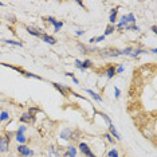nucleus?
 <instances>
[{
	"label": "nucleus",
	"mask_w": 157,
	"mask_h": 157,
	"mask_svg": "<svg viewBox=\"0 0 157 157\" xmlns=\"http://www.w3.org/2000/svg\"><path fill=\"white\" fill-rule=\"evenodd\" d=\"M9 149V137H0V153H7Z\"/></svg>",
	"instance_id": "f257e3e1"
},
{
	"label": "nucleus",
	"mask_w": 157,
	"mask_h": 157,
	"mask_svg": "<svg viewBox=\"0 0 157 157\" xmlns=\"http://www.w3.org/2000/svg\"><path fill=\"white\" fill-rule=\"evenodd\" d=\"M16 149H18V153H19V155H22L23 157L34 156V150H31L30 148H27L26 145H19Z\"/></svg>",
	"instance_id": "f03ea898"
},
{
	"label": "nucleus",
	"mask_w": 157,
	"mask_h": 157,
	"mask_svg": "<svg viewBox=\"0 0 157 157\" xmlns=\"http://www.w3.org/2000/svg\"><path fill=\"white\" fill-rule=\"evenodd\" d=\"M118 55H120V50L106 48L101 51V56H105V58H113V56H118Z\"/></svg>",
	"instance_id": "7ed1b4c3"
},
{
	"label": "nucleus",
	"mask_w": 157,
	"mask_h": 157,
	"mask_svg": "<svg viewBox=\"0 0 157 157\" xmlns=\"http://www.w3.org/2000/svg\"><path fill=\"white\" fill-rule=\"evenodd\" d=\"M79 150L82 152V155H85L86 157H92L93 156V152L90 150L89 145H87V144H85V142H81L79 144Z\"/></svg>",
	"instance_id": "20e7f679"
},
{
	"label": "nucleus",
	"mask_w": 157,
	"mask_h": 157,
	"mask_svg": "<svg viewBox=\"0 0 157 157\" xmlns=\"http://www.w3.org/2000/svg\"><path fill=\"white\" fill-rule=\"evenodd\" d=\"M20 121L22 122H26V124H30V122L35 121V117H34V114H31L30 112H27V113H23V114H22Z\"/></svg>",
	"instance_id": "39448f33"
},
{
	"label": "nucleus",
	"mask_w": 157,
	"mask_h": 157,
	"mask_svg": "<svg viewBox=\"0 0 157 157\" xmlns=\"http://www.w3.org/2000/svg\"><path fill=\"white\" fill-rule=\"evenodd\" d=\"M61 137H62V139H63V140H66V141L71 140V139H73V130H71V129H68V128H66V129L62 130Z\"/></svg>",
	"instance_id": "423d86ee"
},
{
	"label": "nucleus",
	"mask_w": 157,
	"mask_h": 157,
	"mask_svg": "<svg viewBox=\"0 0 157 157\" xmlns=\"http://www.w3.org/2000/svg\"><path fill=\"white\" fill-rule=\"evenodd\" d=\"M40 38H42V40H45L46 43H48V45H55V43H56L55 38L51 36V35H47V34H42Z\"/></svg>",
	"instance_id": "0eeeda50"
},
{
	"label": "nucleus",
	"mask_w": 157,
	"mask_h": 157,
	"mask_svg": "<svg viewBox=\"0 0 157 157\" xmlns=\"http://www.w3.org/2000/svg\"><path fill=\"white\" fill-rule=\"evenodd\" d=\"M109 130H110V136L115 137V140H121V136H120V133H118V132L115 130V128L113 126V124H110V125H109Z\"/></svg>",
	"instance_id": "6e6552de"
},
{
	"label": "nucleus",
	"mask_w": 157,
	"mask_h": 157,
	"mask_svg": "<svg viewBox=\"0 0 157 157\" xmlns=\"http://www.w3.org/2000/svg\"><path fill=\"white\" fill-rule=\"evenodd\" d=\"M117 14H118V9H117V8H113L112 11H110V19H109V20H110V24H112V26L115 23V19H117Z\"/></svg>",
	"instance_id": "1a4fd4ad"
},
{
	"label": "nucleus",
	"mask_w": 157,
	"mask_h": 157,
	"mask_svg": "<svg viewBox=\"0 0 157 157\" xmlns=\"http://www.w3.org/2000/svg\"><path fill=\"white\" fill-rule=\"evenodd\" d=\"M115 75V67H113V66H110V67L106 68V77L109 78V79H112L113 77Z\"/></svg>",
	"instance_id": "9d476101"
},
{
	"label": "nucleus",
	"mask_w": 157,
	"mask_h": 157,
	"mask_svg": "<svg viewBox=\"0 0 157 157\" xmlns=\"http://www.w3.org/2000/svg\"><path fill=\"white\" fill-rule=\"evenodd\" d=\"M77 156V149L74 146H68L67 148V153H66V157H75Z\"/></svg>",
	"instance_id": "9b49d317"
},
{
	"label": "nucleus",
	"mask_w": 157,
	"mask_h": 157,
	"mask_svg": "<svg viewBox=\"0 0 157 157\" xmlns=\"http://www.w3.org/2000/svg\"><path fill=\"white\" fill-rule=\"evenodd\" d=\"M89 67H93V62L90 61V59H86V61L82 62V71H85L86 68H89Z\"/></svg>",
	"instance_id": "f8f14e48"
},
{
	"label": "nucleus",
	"mask_w": 157,
	"mask_h": 157,
	"mask_svg": "<svg viewBox=\"0 0 157 157\" xmlns=\"http://www.w3.org/2000/svg\"><path fill=\"white\" fill-rule=\"evenodd\" d=\"M86 92H87V93H89V94H90V95H92V97H93V98H94V99H95V101H98V102H102V98H101V97H99V95H98V94H97V93H94V92H93V90L87 89V90H86Z\"/></svg>",
	"instance_id": "ddd939ff"
},
{
	"label": "nucleus",
	"mask_w": 157,
	"mask_h": 157,
	"mask_svg": "<svg viewBox=\"0 0 157 157\" xmlns=\"http://www.w3.org/2000/svg\"><path fill=\"white\" fill-rule=\"evenodd\" d=\"M52 85H54V87H55L56 90H58L59 93L62 94V95H65V97H66V89H65V87H62L59 83H52Z\"/></svg>",
	"instance_id": "4468645a"
},
{
	"label": "nucleus",
	"mask_w": 157,
	"mask_h": 157,
	"mask_svg": "<svg viewBox=\"0 0 157 157\" xmlns=\"http://www.w3.org/2000/svg\"><path fill=\"white\" fill-rule=\"evenodd\" d=\"M26 30H27V32H28V34H31V35H34V36H36V38H40V35H42V34L38 32V31H36V30H34V28L27 27Z\"/></svg>",
	"instance_id": "2eb2a0df"
},
{
	"label": "nucleus",
	"mask_w": 157,
	"mask_h": 157,
	"mask_svg": "<svg viewBox=\"0 0 157 157\" xmlns=\"http://www.w3.org/2000/svg\"><path fill=\"white\" fill-rule=\"evenodd\" d=\"M16 141L19 144H24L27 141V139H26V136L24 134H19V133H16Z\"/></svg>",
	"instance_id": "dca6fc26"
},
{
	"label": "nucleus",
	"mask_w": 157,
	"mask_h": 157,
	"mask_svg": "<svg viewBox=\"0 0 157 157\" xmlns=\"http://www.w3.org/2000/svg\"><path fill=\"white\" fill-rule=\"evenodd\" d=\"M113 31H115V27L112 26V24H109V26L106 27V31H105V34H103V36L110 35V34H113Z\"/></svg>",
	"instance_id": "f3484780"
},
{
	"label": "nucleus",
	"mask_w": 157,
	"mask_h": 157,
	"mask_svg": "<svg viewBox=\"0 0 157 157\" xmlns=\"http://www.w3.org/2000/svg\"><path fill=\"white\" fill-rule=\"evenodd\" d=\"M132 51H133L132 47H126V48H124V50H120V55H130Z\"/></svg>",
	"instance_id": "a211bd4d"
},
{
	"label": "nucleus",
	"mask_w": 157,
	"mask_h": 157,
	"mask_svg": "<svg viewBox=\"0 0 157 157\" xmlns=\"http://www.w3.org/2000/svg\"><path fill=\"white\" fill-rule=\"evenodd\" d=\"M2 42H4V43H8V45L19 46V47H22V46H23V43H20V42H16V40H11V39H7V40H2Z\"/></svg>",
	"instance_id": "6ab92c4d"
},
{
	"label": "nucleus",
	"mask_w": 157,
	"mask_h": 157,
	"mask_svg": "<svg viewBox=\"0 0 157 157\" xmlns=\"http://www.w3.org/2000/svg\"><path fill=\"white\" fill-rule=\"evenodd\" d=\"M9 118V114H8V112H2L0 113V122H3V121H7Z\"/></svg>",
	"instance_id": "aec40b11"
},
{
	"label": "nucleus",
	"mask_w": 157,
	"mask_h": 157,
	"mask_svg": "<svg viewBox=\"0 0 157 157\" xmlns=\"http://www.w3.org/2000/svg\"><path fill=\"white\" fill-rule=\"evenodd\" d=\"M108 157H120V155H118V150L117 149H110L108 152Z\"/></svg>",
	"instance_id": "412c9836"
},
{
	"label": "nucleus",
	"mask_w": 157,
	"mask_h": 157,
	"mask_svg": "<svg viewBox=\"0 0 157 157\" xmlns=\"http://www.w3.org/2000/svg\"><path fill=\"white\" fill-rule=\"evenodd\" d=\"M63 27V22H56V23L54 24V31L55 32H59V30Z\"/></svg>",
	"instance_id": "4be33fe9"
},
{
	"label": "nucleus",
	"mask_w": 157,
	"mask_h": 157,
	"mask_svg": "<svg viewBox=\"0 0 157 157\" xmlns=\"http://www.w3.org/2000/svg\"><path fill=\"white\" fill-rule=\"evenodd\" d=\"M126 20H128V23H136V18H134L133 14L126 15Z\"/></svg>",
	"instance_id": "5701e85b"
},
{
	"label": "nucleus",
	"mask_w": 157,
	"mask_h": 157,
	"mask_svg": "<svg viewBox=\"0 0 157 157\" xmlns=\"http://www.w3.org/2000/svg\"><path fill=\"white\" fill-rule=\"evenodd\" d=\"M66 75H67V77H70V78H73V81H74V83H75V85L79 83V81H78L77 78L74 77V74H73V73H66Z\"/></svg>",
	"instance_id": "b1692460"
},
{
	"label": "nucleus",
	"mask_w": 157,
	"mask_h": 157,
	"mask_svg": "<svg viewBox=\"0 0 157 157\" xmlns=\"http://www.w3.org/2000/svg\"><path fill=\"white\" fill-rule=\"evenodd\" d=\"M48 155H50V157H58V155H56V152H55V149H54V148H50Z\"/></svg>",
	"instance_id": "393cba45"
},
{
	"label": "nucleus",
	"mask_w": 157,
	"mask_h": 157,
	"mask_svg": "<svg viewBox=\"0 0 157 157\" xmlns=\"http://www.w3.org/2000/svg\"><path fill=\"white\" fill-rule=\"evenodd\" d=\"M26 129H27L26 126H19V129H18L16 133H19V134H24V132H26Z\"/></svg>",
	"instance_id": "a878e982"
},
{
	"label": "nucleus",
	"mask_w": 157,
	"mask_h": 157,
	"mask_svg": "<svg viewBox=\"0 0 157 157\" xmlns=\"http://www.w3.org/2000/svg\"><path fill=\"white\" fill-rule=\"evenodd\" d=\"M75 66H77L79 70H82V62H81V61H78V59H77V61H75Z\"/></svg>",
	"instance_id": "bb28decb"
},
{
	"label": "nucleus",
	"mask_w": 157,
	"mask_h": 157,
	"mask_svg": "<svg viewBox=\"0 0 157 157\" xmlns=\"http://www.w3.org/2000/svg\"><path fill=\"white\" fill-rule=\"evenodd\" d=\"M120 89H118V87H115L114 86V94H115V98H118V97H120Z\"/></svg>",
	"instance_id": "cd10ccee"
},
{
	"label": "nucleus",
	"mask_w": 157,
	"mask_h": 157,
	"mask_svg": "<svg viewBox=\"0 0 157 157\" xmlns=\"http://www.w3.org/2000/svg\"><path fill=\"white\" fill-rule=\"evenodd\" d=\"M124 71V66H118V68L115 70V74H121Z\"/></svg>",
	"instance_id": "c85d7f7f"
},
{
	"label": "nucleus",
	"mask_w": 157,
	"mask_h": 157,
	"mask_svg": "<svg viewBox=\"0 0 157 157\" xmlns=\"http://www.w3.org/2000/svg\"><path fill=\"white\" fill-rule=\"evenodd\" d=\"M102 40H105V36H103V35L98 36V38H95V43H98V42H102Z\"/></svg>",
	"instance_id": "c756f323"
},
{
	"label": "nucleus",
	"mask_w": 157,
	"mask_h": 157,
	"mask_svg": "<svg viewBox=\"0 0 157 157\" xmlns=\"http://www.w3.org/2000/svg\"><path fill=\"white\" fill-rule=\"evenodd\" d=\"M47 20H48V22H50V23H51V24H52V26H54V24L56 23V20H55V19H54V18H51V16H50V18H47Z\"/></svg>",
	"instance_id": "7c9ffc66"
},
{
	"label": "nucleus",
	"mask_w": 157,
	"mask_h": 157,
	"mask_svg": "<svg viewBox=\"0 0 157 157\" xmlns=\"http://www.w3.org/2000/svg\"><path fill=\"white\" fill-rule=\"evenodd\" d=\"M105 137H106V139H108L109 141H110V142H114V139H112V136H110V134H109V133H108V134H106V136H105Z\"/></svg>",
	"instance_id": "2f4dec72"
},
{
	"label": "nucleus",
	"mask_w": 157,
	"mask_h": 157,
	"mask_svg": "<svg viewBox=\"0 0 157 157\" xmlns=\"http://www.w3.org/2000/svg\"><path fill=\"white\" fill-rule=\"evenodd\" d=\"M152 31L156 34V32H157V27H156V26H152Z\"/></svg>",
	"instance_id": "473e14b6"
},
{
	"label": "nucleus",
	"mask_w": 157,
	"mask_h": 157,
	"mask_svg": "<svg viewBox=\"0 0 157 157\" xmlns=\"http://www.w3.org/2000/svg\"><path fill=\"white\" fill-rule=\"evenodd\" d=\"M77 35H83V31H77Z\"/></svg>",
	"instance_id": "72a5a7b5"
},
{
	"label": "nucleus",
	"mask_w": 157,
	"mask_h": 157,
	"mask_svg": "<svg viewBox=\"0 0 157 157\" xmlns=\"http://www.w3.org/2000/svg\"><path fill=\"white\" fill-rule=\"evenodd\" d=\"M3 5H4V4H3V3H2V2H0V7H3Z\"/></svg>",
	"instance_id": "f704fd0d"
},
{
	"label": "nucleus",
	"mask_w": 157,
	"mask_h": 157,
	"mask_svg": "<svg viewBox=\"0 0 157 157\" xmlns=\"http://www.w3.org/2000/svg\"><path fill=\"white\" fill-rule=\"evenodd\" d=\"M92 157H97V156H94V155H93V156H92Z\"/></svg>",
	"instance_id": "c9c22d12"
}]
</instances>
